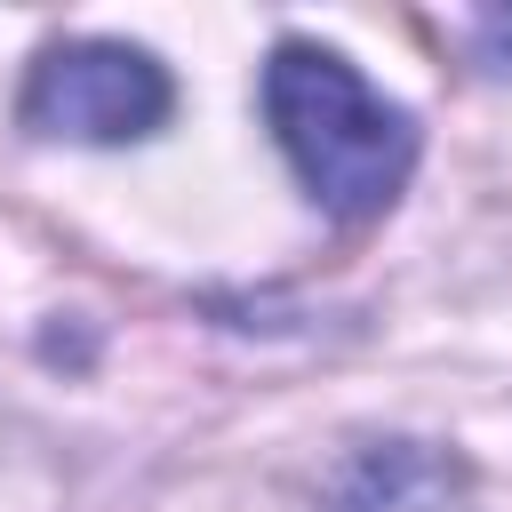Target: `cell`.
Segmentation results:
<instances>
[{
	"instance_id": "3",
	"label": "cell",
	"mask_w": 512,
	"mask_h": 512,
	"mask_svg": "<svg viewBox=\"0 0 512 512\" xmlns=\"http://www.w3.org/2000/svg\"><path fill=\"white\" fill-rule=\"evenodd\" d=\"M480 32H488V48H496V56H512V16H488Z\"/></svg>"
},
{
	"instance_id": "1",
	"label": "cell",
	"mask_w": 512,
	"mask_h": 512,
	"mask_svg": "<svg viewBox=\"0 0 512 512\" xmlns=\"http://www.w3.org/2000/svg\"><path fill=\"white\" fill-rule=\"evenodd\" d=\"M264 112H272V136L296 160L304 192L328 216H376L408 184V160H416L408 112H392L336 48H312V40L272 48Z\"/></svg>"
},
{
	"instance_id": "2",
	"label": "cell",
	"mask_w": 512,
	"mask_h": 512,
	"mask_svg": "<svg viewBox=\"0 0 512 512\" xmlns=\"http://www.w3.org/2000/svg\"><path fill=\"white\" fill-rule=\"evenodd\" d=\"M24 120L72 144H128L168 120V72L120 40H64L32 64Z\"/></svg>"
}]
</instances>
